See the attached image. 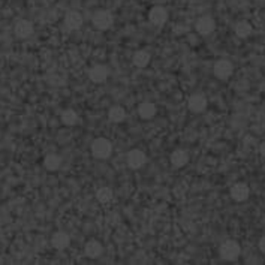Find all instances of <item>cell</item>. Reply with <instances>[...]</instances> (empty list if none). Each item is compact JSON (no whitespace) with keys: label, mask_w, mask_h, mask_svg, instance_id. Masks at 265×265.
Segmentation results:
<instances>
[{"label":"cell","mask_w":265,"mask_h":265,"mask_svg":"<svg viewBox=\"0 0 265 265\" xmlns=\"http://www.w3.org/2000/svg\"><path fill=\"white\" fill-rule=\"evenodd\" d=\"M170 161H171L173 167H176V168H183V167H186L187 162H189V154H187L184 150L178 148V150H174V151H173V154H171V157H170Z\"/></svg>","instance_id":"9a60e30c"},{"label":"cell","mask_w":265,"mask_h":265,"mask_svg":"<svg viewBox=\"0 0 265 265\" xmlns=\"http://www.w3.org/2000/svg\"><path fill=\"white\" fill-rule=\"evenodd\" d=\"M235 35L238 36V38H241V39H246V38H249L250 35H252V32H253V27H252V24L250 23H247V21H238L237 24H235Z\"/></svg>","instance_id":"ffe728a7"},{"label":"cell","mask_w":265,"mask_h":265,"mask_svg":"<svg viewBox=\"0 0 265 265\" xmlns=\"http://www.w3.org/2000/svg\"><path fill=\"white\" fill-rule=\"evenodd\" d=\"M65 26L71 32L81 29V26H83V15L80 12H77V11H69L65 15Z\"/></svg>","instance_id":"7c38bea8"},{"label":"cell","mask_w":265,"mask_h":265,"mask_svg":"<svg viewBox=\"0 0 265 265\" xmlns=\"http://www.w3.org/2000/svg\"><path fill=\"white\" fill-rule=\"evenodd\" d=\"M138 114L142 120H151L156 116V105L151 102H142L138 107Z\"/></svg>","instance_id":"e0dca14e"},{"label":"cell","mask_w":265,"mask_h":265,"mask_svg":"<svg viewBox=\"0 0 265 265\" xmlns=\"http://www.w3.org/2000/svg\"><path fill=\"white\" fill-rule=\"evenodd\" d=\"M150 60H151L150 52H148V51H145V49H139V51H136L135 54H133L132 63H133V66H136V68L142 69V68H147V66H148Z\"/></svg>","instance_id":"2e32d148"},{"label":"cell","mask_w":265,"mask_h":265,"mask_svg":"<svg viewBox=\"0 0 265 265\" xmlns=\"http://www.w3.org/2000/svg\"><path fill=\"white\" fill-rule=\"evenodd\" d=\"M219 253H221V258L225 261H235V259H238V256L241 253V247L237 241L226 240L221 244Z\"/></svg>","instance_id":"7a4b0ae2"},{"label":"cell","mask_w":265,"mask_h":265,"mask_svg":"<svg viewBox=\"0 0 265 265\" xmlns=\"http://www.w3.org/2000/svg\"><path fill=\"white\" fill-rule=\"evenodd\" d=\"M91 23L97 30H108L114 23V15L107 9H102V11H97L93 15Z\"/></svg>","instance_id":"3957f363"},{"label":"cell","mask_w":265,"mask_h":265,"mask_svg":"<svg viewBox=\"0 0 265 265\" xmlns=\"http://www.w3.org/2000/svg\"><path fill=\"white\" fill-rule=\"evenodd\" d=\"M96 198L100 204H110L114 198V192L111 187H100V189H97Z\"/></svg>","instance_id":"44dd1931"},{"label":"cell","mask_w":265,"mask_h":265,"mask_svg":"<svg viewBox=\"0 0 265 265\" xmlns=\"http://www.w3.org/2000/svg\"><path fill=\"white\" fill-rule=\"evenodd\" d=\"M207 105H208L207 97H205L204 94H201V93H198V94H192V96L189 97V100H187V107H189V110H190L192 113H196V114L204 113V111L207 110Z\"/></svg>","instance_id":"52a82bcc"},{"label":"cell","mask_w":265,"mask_h":265,"mask_svg":"<svg viewBox=\"0 0 265 265\" xmlns=\"http://www.w3.org/2000/svg\"><path fill=\"white\" fill-rule=\"evenodd\" d=\"M33 30H35L33 23H30L29 20H18L14 26V32H15L17 38H20V39H26V38L32 36Z\"/></svg>","instance_id":"30bf717a"},{"label":"cell","mask_w":265,"mask_h":265,"mask_svg":"<svg viewBox=\"0 0 265 265\" xmlns=\"http://www.w3.org/2000/svg\"><path fill=\"white\" fill-rule=\"evenodd\" d=\"M91 154L96 159L105 161L113 154V142L107 138H96L91 142Z\"/></svg>","instance_id":"6da1fadb"},{"label":"cell","mask_w":265,"mask_h":265,"mask_svg":"<svg viewBox=\"0 0 265 265\" xmlns=\"http://www.w3.org/2000/svg\"><path fill=\"white\" fill-rule=\"evenodd\" d=\"M229 193H231V198H232L234 201L243 202V201H246V199L249 198L250 189H249V186H247L246 183H241V181H240V183H235V184L231 187Z\"/></svg>","instance_id":"8fae6325"},{"label":"cell","mask_w":265,"mask_h":265,"mask_svg":"<svg viewBox=\"0 0 265 265\" xmlns=\"http://www.w3.org/2000/svg\"><path fill=\"white\" fill-rule=\"evenodd\" d=\"M259 153H261V156L265 159V142L261 144V147H259Z\"/></svg>","instance_id":"cb8c5ba5"},{"label":"cell","mask_w":265,"mask_h":265,"mask_svg":"<svg viewBox=\"0 0 265 265\" xmlns=\"http://www.w3.org/2000/svg\"><path fill=\"white\" fill-rule=\"evenodd\" d=\"M148 20L153 26H157V27H161L167 23L168 20V12L165 8L162 6H153L150 14H148Z\"/></svg>","instance_id":"ba28073f"},{"label":"cell","mask_w":265,"mask_h":265,"mask_svg":"<svg viewBox=\"0 0 265 265\" xmlns=\"http://www.w3.org/2000/svg\"><path fill=\"white\" fill-rule=\"evenodd\" d=\"M103 253V246L97 241V240H90L87 241L86 247H84V255L90 259H97L100 258Z\"/></svg>","instance_id":"4fadbf2b"},{"label":"cell","mask_w":265,"mask_h":265,"mask_svg":"<svg viewBox=\"0 0 265 265\" xmlns=\"http://www.w3.org/2000/svg\"><path fill=\"white\" fill-rule=\"evenodd\" d=\"M62 165V157L59 154H48L44 159V167L48 171H57Z\"/></svg>","instance_id":"ac0fdd59"},{"label":"cell","mask_w":265,"mask_h":265,"mask_svg":"<svg viewBox=\"0 0 265 265\" xmlns=\"http://www.w3.org/2000/svg\"><path fill=\"white\" fill-rule=\"evenodd\" d=\"M195 29L199 35L202 36H207V35H211L216 29V23H215V18L210 17V15H202L201 18L196 20V24H195Z\"/></svg>","instance_id":"5b68a950"},{"label":"cell","mask_w":265,"mask_h":265,"mask_svg":"<svg viewBox=\"0 0 265 265\" xmlns=\"http://www.w3.org/2000/svg\"><path fill=\"white\" fill-rule=\"evenodd\" d=\"M126 162L131 170H139L145 164V153L139 148H133L128 153Z\"/></svg>","instance_id":"8992f818"},{"label":"cell","mask_w":265,"mask_h":265,"mask_svg":"<svg viewBox=\"0 0 265 265\" xmlns=\"http://www.w3.org/2000/svg\"><path fill=\"white\" fill-rule=\"evenodd\" d=\"M88 78H90L91 83H96V84L105 83L108 78V68L103 66V65H94L88 71Z\"/></svg>","instance_id":"9c48e42d"},{"label":"cell","mask_w":265,"mask_h":265,"mask_svg":"<svg viewBox=\"0 0 265 265\" xmlns=\"http://www.w3.org/2000/svg\"><path fill=\"white\" fill-rule=\"evenodd\" d=\"M258 246H259V250L262 252V253H265V235L259 240V243H258Z\"/></svg>","instance_id":"603a6c76"},{"label":"cell","mask_w":265,"mask_h":265,"mask_svg":"<svg viewBox=\"0 0 265 265\" xmlns=\"http://www.w3.org/2000/svg\"><path fill=\"white\" fill-rule=\"evenodd\" d=\"M108 119H110V122H113V123H122V122H125V119H126V110H125L123 107H120V105H116V107L110 108V111H108Z\"/></svg>","instance_id":"d6986e66"},{"label":"cell","mask_w":265,"mask_h":265,"mask_svg":"<svg viewBox=\"0 0 265 265\" xmlns=\"http://www.w3.org/2000/svg\"><path fill=\"white\" fill-rule=\"evenodd\" d=\"M213 72H215L216 78H219V80H228L234 74V65H232V62H229L226 59L218 60L215 63Z\"/></svg>","instance_id":"277c9868"},{"label":"cell","mask_w":265,"mask_h":265,"mask_svg":"<svg viewBox=\"0 0 265 265\" xmlns=\"http://www.w3.org/2000/svg\"><path fill=\"white\" fill-rule=\"evenodd\" d=\"M62 123L66 126H75L78 123V114L74 110H65L62 113Z\"/></svg>","instance_id":"7402d4cb"},{"label":"cell","mask_w":265,"mask_h":265,"mask_svg":"<svg viewBox=\"0 0 265 265\" xmlns=\"http://www.w3.org/2000/svg\"><path fill=\"white\" fill-rule=\"evenodd\" d=\"M51 244H52V247H56L59 250H63L71 244V237L63 231H57V232L52 234V237H51Z\"/></svg>","instance_id":"5bb4252c"}]
</instances>
